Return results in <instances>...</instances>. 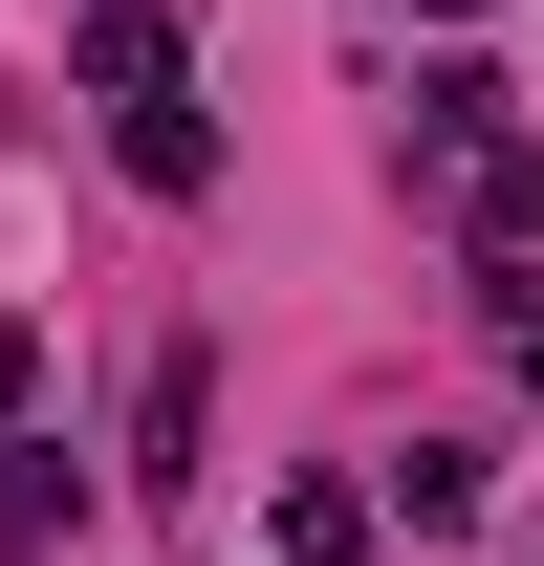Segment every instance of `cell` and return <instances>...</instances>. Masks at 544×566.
I'll list each match as a JSON object with an SVG mask.
<instances>
[{"label":"cell","mask_w":544,"mask_h":566,"mask_svg":"<svg viewBox=\"0 0 544 566\" xmlns=\"http://www.w3.org/2000/svg\"><path fill=\"white\" fill-rule=\"evenodd\" d=\"M479 305H501V370L544 392V262H479Z\"/></svg>","instance_id":"obj_9"},{"label":"cell","mask_w":544,"mask_h":566,"mask_svg":"<svg viewBox=\"0 0 544 566\" xmlns=\"http://www.w3.org/2000/svg\"><path fill=\"white\" fill-rule=\"evenodd\" d=\"M22 392H44V305H0V415H22Z\"/></svg>","instance_id":"obj_10"},{"label":"cell","mask_w":544,"mask_h":566,"mask_svg":"<svg viewBox=\"0 0 544 566\" xmlns=\"http://www.w3.org/2000/svg\"><path fill=\"white\" fill-rule=\"evenodd\" d=\"M458 240H479V262H544V153H523V132L458 153Z\"/></svg>","instance_id":"obj_2"},{"label":"cell","mask_w":544,"mask_h":566,"mask_svg":"<svg viewBox=\"0 0 544 566\" xmlns=\"http://www.w3.org/2000/svg\"><path fill=\"white\" fill-rule=\"evenodd\" d=\"M109 153H132V197H218V109H175V87L109 109Z\"/></svg>","instance_id":"obj_4"},{"label":"cell","mask_w":544,"mask_h":566,"mask_svg":"<svg viewBox=\"0 0 544 566\" xmlns=\"http://www.w3.org/2000/svg\"><path fill=\"white\" fill-rule=\"evenodd\" d=\"M501 132H523V87H501V66H436V87H414V153H436V175L501 153Z\"/></svg>","instance_id":"obj_5"},{"label":"cell","mask_w":544,"mask_h":566,"mask_svg":"<svg viewBox=\"0 0 544 566\" xmlns=\"http://www.w3.org/2000/svg\"><path fill=\"white\" fill-rule=\"evenodd\" d=\"M132 480H197V349H153V392H132Z\"/></svg>","instance_id":"obj_6"},{"label":"cell","mask_w":544,"mask_h":566,"mask_svg":"<svg viewBox=\"0 0 544 566\" xmlns=\"http://www.w3.org/2000/svg\"><path fill=\"white\" fill-rule=\"evenodd\" d=\"M66 436H22V415H0V566H44V545H66Z\"/></svg>","instance_id":"obj_3"},{"label":"cell","mask_w":544,"mask_h":566,"mask_svg":"<svg viewBox=\"0 0 544 566\" xmlns=\"http://www.w3.org/2000/svg\"><path fill=\"white\" fill-rule=\"evenodd\" d=\"M370 545V480H283V566H348Z\"/></svg>","instance_id":"obj_8"},{"label":"cell","mask_w":544,"mask_h":566,"mask_svg":"<svg viewBox=\"0 0 544 566\" xmlns=\"http://www.w3.org/2000/svg\"><path fill=\"white\" fill-rule=\"evenodd\" d=\"M66 87H87V109H153V87H197V22H175V0H87V22H66Z\"/></svg>","instance_id":"obj_1"},{"label":"cell","mask_w":544,"mask_h":566,"mask_svg":"<svg viewBox=\"0 0 544 566\" xmlns=\"http://www.w3.org/2000/svg\"><path fill=\"white\" fill-rule=\"evenodd\" d=\"M393 501H414V523H436V545H458V523H479V501H501V480H479V436H414V458H393Z\"/></svg>","instance_id":"obj_7"}]
</instances>
